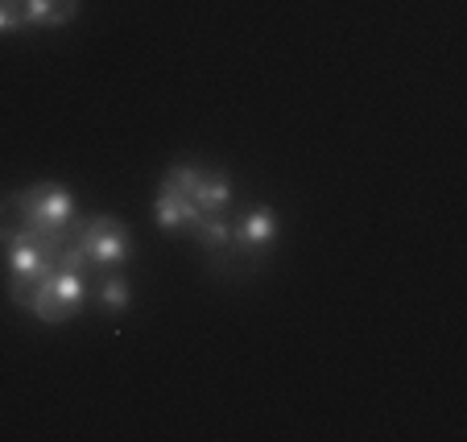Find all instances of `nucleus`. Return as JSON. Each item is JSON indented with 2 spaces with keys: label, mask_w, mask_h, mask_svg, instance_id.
Segmentation results:
<instances>
[{
  "label": "nucleus",
  "mask_w": 467,
  "mask_h": 442,
  "mask_svg": "<svg viewBox=\"0 0 467 442\" xmlns=\"http://www.w3.org/2000/svg\"><path fill=\"white\" fill-rule=\"evenodd\" d=\"M71 231H75V240H79V248L88 252V261L99 269H120L124 261L132 257V231H129V223L116 220V215L75 220Z\"/></svg>",
  "instance_id": "nucleus-1"
},
{
  "label": "nucleus",
  "mask_w": 467,
  "mask_h": 442,
  "mask_svg": "<svg viewBox=\"0 0 467 442\" xmlns=\"http://www.w3.org/2000/svg\"><path fill=\"white\" fill-rule=\"evenodd\" d=\"M21 195V207H26V215L37 223L42 231H71V223L79 220V211H75V195L67 190V186L58 182H37V186H26V190H17Z\"/></svg>",
  "instance_id": "nucleus-2"
},
{
  "label": "nucleus",
  "mask_w": 467,
  "mask_h": 442,
  "mask_svg": "<svg viewBox=\"0 0 467 442\" xmlns=\"http://www.w3.org/2000/svg\"><path fill=\"white\" fill-rule=\"evenodd\" d=\"M277 211L274 207H253L240 223H232V244L223 252H240L244 261H261L277 244Z\"/></svg>",
  "instance_id": "nucleus-3"
},
{
  "label": "nucleus",
  "mask_w": 467,
  "mask_h": 442,
  "mask_svg": "<svg viewBox=\"0 0 467 442\" xmlns=\"http://www.w3.org/2000/svg\"><path fill=\"white\" fill-rule=\"evenodd\" d=\"M79 13V0H21L26 29H58Z\"/></svg>",
  "instance_id": "nucleus-4"
},
{
  "label": "nucleus",
  "mask_w": 467,
  "mask_h": 442,
  "mask_svg": "<svg viewBox=\"0 0 467 442\" xmlns=\"http://www.w3.org/2000/svg\"><path fill=\"white\" fill-rule=\"evenodd\" d=\"M153 220H158V228L161 231H191L194 223L203 220V211L191 203V199H174V195H161L158 190V199H153Z\"/></svg>",
  "instance_id": "nucleus-5"
},
{
  "label": "nucleus",
  "mask_w": 467,
  "mask_h": 442,
  "mask_svg": "<svg viewBox=\"0 0 467 442\" xmlns=\"http://www.w3.org/2000/svg\"><path fill=\"white\" fill-rule=\"evenodd\" d=\"M194 207L203 215H223L232 207V178L223 170H203V182H199V195Z\"/></svg>",
  "instance_id": "nucleus-6"
},
{
  "label": "nucleus",
  "mask_w": 467,
  "mask_h": 442,
  "mask_svg": "<svg viewBox=\"0 0 467 442\" xmlns=\"http://www.w3.org/2000/svg\"><path fill=\"white\" fill-rule=\"evenodd\" d=\"M50 285H54V293H58V298L75 310V314H79V310L88 306V298H91L88 277H83L79 269H62V265H54V269H50Z\"/></svg>",
  "instance_id": "nucleus-7"
},
{
  "label": "nucleus",
  "mask_w": 467,
  "mask_h": 442,
  "mask_svg": "<svg viewBox=\"0 0 467 442\" xmlns=\"http://www.w3.org/2000/svg\"><path fill=\"white\" fill-rule=\"evenodd\" d=\"M37 223L26 215V207H21V195H5L0 199V248L13 244V240L29 236Z\"/></svg>",
  "instance_id": "nucleus-8"
},
{
  "label": "nucleus",
  "mask_w": 467,
  "mask_h": 442,
  "mask_svg": "<svg viewBox=\"0 0 467 442\" xmlns=\"http://www.w3.org/2000/svg\"><path fill=\"white\" fill-rule=\"evenodd\" d=\"M29 314H34V319H42V323H71L75 319V310L67 306L58 293H54L50 273H46V282L37 285V298L29 302Z\"/></svg>",
  "instance_id": "nucleus-9"
},
{
  "label": "nucleus",
  "mask_w": 467,
  "mask_h": 442,
  "mask_svg": "<svg viewBox=\"0 0 467 442\" xmlns=\"http://www.w3.org/2000/svg\"><path fill=\"white\" fill-rule=\"evenodd\" d=\"M96 302L104 306V314H120V310H129V306H132V285H129V277H120V273L104 277V282H99V290H96Z\"/></svg>",
  "instance_id": "nucleus-10"
},
{
  "label": "nucleus",
  "mask_w": 467,
  "mask_h": 442,
  "mask_svg": "<svg viewBox=\"0 0 467 442\" xmlns=\"http://www.w3.org/2000/svg\"><path fill=\"white\" fill-rule=\"evenodd\" d=\"M191 231H194V240H199L207 252H223V248L232 244V223L223 220V215H203Z\"/></svg>",
  "instance_id": "nucleus-11"
},
{
  "label": "nucleus",
  "mask_w": 467,
  "mask_h": 442,
  "mask_svg": "<svg viewBox=\"0 0 467 442\" xmlns=\"http://www.w3.org/2000/svg\"><path fill=\"white\" fill-rule=\"evenodd\" d=\"M17 29H26V21H21V0H0V34H17Z\"/></svg>",
  "instance_id": "nucleus-12"
}]
</instances>
